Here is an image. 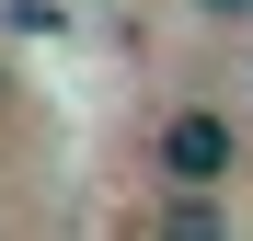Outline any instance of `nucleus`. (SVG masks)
Masks as SVG:
<instances>
[{
	"instance_id": "f03ea898",
	"label": "nucleus",
	"mask_w": 253,
	"mask_h": 241,
	"mask_svg": "<svg viewBox=\"0 0 253 241\" xmlns=\"http://www.w3.org/2000/svg\"><path fill=\"white\" fill-rule=\"evenodd\" d=\"M196 12H207V23H253V0H196Z\"/></svg>"
},
{
	"instance_id": "f257e3e1",
	"label": "nucleus",
	"mask_w": 253,
	"mask_h": 241,
	"mask_svg": "<svg viewBox=\"0 0 253 241\" xmlns=\"http://www.w3.org/2000/svg\"><path fill=\"white\" fill-rule=\"evenodd\" d=\"M150 172L161 184H230L242 172V127H230L219 103H173L150 127Z\"/></svg>"
}]
</instances>
